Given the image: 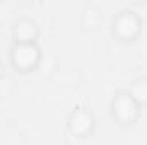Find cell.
Returning <instances> with one entry per match:
<instances>
[{
  "label": "cell",
  "instance_id": "obj_2",
  "mask_svg": "<svg viewBox=\"0 0 147 145\" xmlns=\"http://www.w3.org/2000/svg\"><path fill=\"white\" fill-rule=\"evenodd\" d=\"M144 109L146 108L140 103H137L125 87L116 89L111 94L110 103H108L110 119L121 130H130L137 126V123L144 116Z\"/></svg>",
  "mask_w": 147,
  "mask_h": 145
},
{
  "label": "cell",
  "instance_id": "obj_3",
  "mask_svg": "<svg viewBox=\"0 0 147 145\" xmlns=\"http://www.w3.org/2000/svg\"><path fill=\"white\" fill-rule=\"evenodd\" d=\"M110 34L120 44H135L144 34V19L140 12L130 7L116 10L110 19Z\"/></svg>",
  "mask_w": 147,
  "mask_h": 145
},
{
  "label": "cell",
  "instance_id": "obj_4",
  "mask_svg": "<svg viewBox=\"0 0 147 145\" xmlns=\"http://www.w3.org/2000/svg\"><path fill=\"white\" fill-rule=\"evenodd\" d=\"M65 130L69 135L79 140H87L94 137L98 130V116L89 106H75L65 118Z\"/></svg>",
  "mask_w": 147,
  "mask_h": 145
},
{
  "label": "cell",
  "instance_id": "obj_7",
  "mask_svg": "<svg viewBox=\"0 0 147 145\" xmlns=\"http://www.w3.org/2000/svg\"><path fill=\"white\" fill-rule=\"evenodd\" d=\"M125 89L132 94V97L137 103H140L146 108L147 106V77H139V79L132 80L128 84V87H125Z\"/></svg>",
  "mask_w": 147,
  "mask_h": 145
},
{
  "label": "cell",
  "instance_id": "obj_8",
  "mask_svg": "<svg viewBox=\"0 0 147 145\" xmlns=\"http://www.w3.org/2000/svg\"><path fill=\"white\" fill-rule=\"evenodd\" d=\"M7 68H9V65H7V62L0 56V82L5 79V75H7Z\"/></svg>",
  "mask_w": 147,
  "mask_h": 145
},
{
  "label": "cell",
  "instance_id": "obj_5",
  "mask_svg": "<svg viewBox=\"0 0 147 145\" xmlns=\"http://www.w3.org/2000/svg\"><path fill=\"white\" fill-rule=\"evenodd\" d=\"M10 34L17 43H39L41 26L33 15H19L10 26Z\"/></svg>",
  "mask_w": 147,
  "mask_h": 145
},
{
  "label": "cell",
  "instance_id": "obj_1",
  "mask_svg": "<svg viewBox=\"0 0 147 145\" xmlns=\"http://www.w3.org/2000/svg\"><path fill=\"white\" fill-rule=\"evenodd\" d=\"M7 65L17 75H31L38 72L45 60L41 43H17L10 41L7 48Z\"/></svg>",
  "mask_w": 147,
  "mask_h": 145
},
{
  "label": "cell",
  "instance_id": "obj_6",
  "mask_svg": "<svg viewBox=\"0 0 147 145\" xmlns=\"http://www.w3.org/2000/svg\"><path fill=\"white\" fill-rule=\"evenodd\" d=\"M103 19H105V15H103V10L99 7L87 5L84 9V12L80 14V26L86 31H94L103 24Z\"/></svg>",
  "mask_w": 147,
  "mask_h": 145
}]
</instances>
